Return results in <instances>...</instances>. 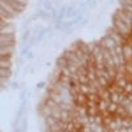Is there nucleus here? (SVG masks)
Wrapping results in <instances>:
<instances>
[{
    "instance_id": "1",
    "label": "nucleus",
    "mask_w": 132,
    "mask_h": 132,
    "mask_svg": "<svg viewBox=\"0 0 132 132\" xmlns=\"http://www.w3.org/2000/svg\"><path fill=\"white\" fill-rule=\"evenodd\" d=\"M112 27H114L124 38H127V40L129 41V38H131V29L127 27V24L124 23V21L120 20L115 13H114V16H112Z\"/></svg>"
},
{
    "instance_id": "2",
    "label": "nucleus",
    "mask_w": 132,
    "mask_h": 132,
    "mask_svg": "<svg viewBox=\"0 0 132 132\" xmlns=\"http://www.w3.org/2000/svg\"><path fill=\"white\" fill-rule=\"evenodd\" d=\"M99 44L102 45V48H104V49H108L110 52H112V50H115L116 49V46H118V42L108 35V33H106V35L99 40Z\"/></svg>"
},
{
    "instance_id": "3",
    "label": "nucleus",
    "mask_w": 132,
    "mask_h": 132,
    "mask_svg": "<svg viewBox=\"0 0 132 132\" xmlns=\"http://www.w3.org/2000/svg\"><path fill=\"white\" fill-rule=\"evenodd\" d=\"M74 24H75L74 20H65V21H62V23L56 24V29L62 30V32H68V30H70V28H71Z\"/></svg>"
},
{
    "instance_id": "4",
    "label": "nucleus",
    "mask_w": 132,
    "mask_h": 132,
    "mask_svg": "<svg viewBox=\"0 0 132 132\" xmlns=\"http://www.w3.org/2000/svg\"><path fill=\"white\" fill-rule=\"evenodd\" d=\"M124 58L127 61L132 60V44L131 42H127L124 45Z\"/></svg>"
},
{
    "instance_id": "5",
    "label": "nucleus",
    "mask_w": 132,
    "mask_h": 132,
    "mask_svg": "<svg viewBox=\"0 0 132 132\" xmlns=\"http://www.w3.org/2000/svg\"><path fill=\"white\" fill-rule=\"evenodd\" d=\"M56 66H57V69L58 70H61L62 68H65V66H68V60L65 58V56H61L57 58V61H56Z\"/></svg>"
},
{
    "instance_id": "6",
    "label": "nucleus",
    "mask_w": 132,
    "mask_h": 132,
    "mask_svg": "<svg viewBox=\"0 0 132 132\" xmlns=\"http://www.w3.org/2000/svg\"><path fill=\"white\" fill-rule=\"evenodd\" d=\"M12 77L11 68H2V79H9Z\"/></svg>"
},
{
    "instance_id": "7",
    "label": "nucleus",
    "mask_w": 132,
    "mask_h": 132,
    "mask_svg": "<svg viewBox=\"0 0 132 132\" xmlns=\"http://www.w3.org/2000/svg\"><path fill=\"white\" fill-rule=\"evenodd\" d=\"M42 7H44V11H46V12H52V11L54 9L50 0H46L45 3H42Z\"/></svg>"
},
{
    "instance_id": "8",
    "label": "nucleus",
    "mask_w": 132,
    "mask_h": 132,
    "mask_svg": "<svg viewBox=\"0 0 132 132\" xmlns=\"http://www.w3.org/2000/svg\"><path fill=\"white\" fill-rule=\"evenodd\" d=\"M32 37V30L30 29H27L24 33H23V36H21V41H27Z\"/></svg>"
},
{
    "instance_id": "9",
    "label": "nucleus",
    "mask_w": 132,
    "mask_h": 132,
    "mask_svg": "<svg viewBox=\"0 0 132 132\" xmlns=\"http://www.w3.org/2000/svg\"><path fill=\"white\" fill-rule=\"evenodd\" d=\"M30 46H32V45H29V44L27 42V45H25L23 49H21V56H27V54L30 52V50H29V49H30Z\"/></svg>"
},
{
    "instance_id": "10",
    "label": "nucleus",
    "mask_w": 132,
    "mask_h": 132,
    "mask_svg": "<svg viewBox=\"0 0 132 132\" xmlns=\"http://www.w3.org/2000/svg\"><path fill=\"white\" fill-rule=\"evenodd\" d=\"M2 68H11V61H2Z\"/></svg>"
},
{
    "instance_id": "11",
    "label": "nucleus",
    "mask_w": 132,
    "mask_h": 132,
    "mask_svg": "<svg viewBox=\"0 0 132 132\" xmlns=\"http://www.w3.org/2000/svg\"><path fill=\"white\" fill-rule=\"evenodd\" d=\"M11 87H12L13 90H17V89H20V87H19V83H17V82H12V83H11Z\"/></svg>"
},
{
    "instance_id": "12",
    "label": "nucleus",
    "mask_w": 132,
    "mask_h": 132,
    "mask_svg": "<svg viewBox=\"0 0 132 132\" xmlns=\"http://www.w3.org/2000/svg\"><path fill=\"white\" fill-rule=\"evenodd\" d=\"M87 21H89V16H85V17L82 19V21H81V24H82V25H85V24L87 23Z\"/></svg>"
},
{
    "instance_id": "13",
    "label": "nucleus",
    "mask_w": 132,
    "mask_h": 132,
    "mask_svg": "<svg viewBox=\"0 0 132 132\" xmlns=\"http://www.w3.org/2000/svg\"><path fill=\"white\" fill-rule=\"evenodd\" d=\"M45 83H46V82H44V81H42V82H38V83H37V89H42V87L45 86Z\"/></svg>"
},
{
    "instance_id": "14",
    "label": "nucleus",
    "mask_w": 132,
    "mask_h": 132,
    "mask_svg": "<svg viewBox=\"0 0 132 132\" xmlns=\"http://www.w3.org/2000/svg\"><path fill=\"white\" fill-rule=\"evenodd\" d=\"M16 3H20V4H23V5H27V0H15Z\"/></svg>"
},
{
    "instance_id": "15",
    "label": "nucleus",
    "mask_w": 132,
    "mask_h": 132,
    "mask_svg": "<svg viewBox=\"0 0 132 132\" xmlns=\"http://www.w3.org/2000/svg\"><path fill=\"white\" fill-rule=\"evenodd\" d=\"M27 58H29V60H32V58H33V53H32V52H29V53L27 54Z\"/></svg>"
},
{
    "instance_id": "16",
    "label": "nucleus",
    "mask_w": 132,
    "mask_h": 132,
    "mask_svg": "<svg viewBox=\"0 0 132 132\" xmlns=\"http://www.w3.org/2000/svg\"><path fill=\"white\" fill-rule=\"evenodd\" d=\"M38 2H40V3L42 4V3H45V2H46V0H38Z\"/></svg>"
},
{
    "instance_id": "17",
    "label": "nucleus",
    "mask_w": 132,
    "mask_h": 132,
    "mask_svg": "<svg viewBox=\"0 0 132 132\" xmlns=\"http://www.w3.org/2000/svg\"><path fill=\"white\" fill-rule=\"evenodd\" d=\"M83 2H86V0H82V3H83Z\"/></svg>"
}]
</instances>
